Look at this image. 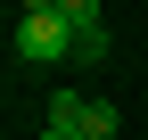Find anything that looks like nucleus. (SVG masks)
<instances>
[{"instance_id": "nucleus-1", "label": "nucleus", "mask_w": 148, "mask_h": 140, "mask_svg": "<svg viewBox=\"0 0 148 140\" xmlns=\"http://www.w3.org/2000/svg\"><path fill=\"white\" fill-rule=\"evenodd\" d=\"M66 49H74V25L58 8H25L16 16V58L25 66H66Z\"/></svg>"}, {"instance_id": "nucleus-2", "label": "nucleus", "mask_w": 148, "mask_h": 140, "mask_svg": "<svg viewBox=\"0 0 148 140\" xmlns=\"http://www.w3.org/2000/svg\"><path fill=\"white\" fill-rule=\"evenodd\" d=\"M49 124H58V132H82V124H90V99L74 91V82H58V91H49Z\"/></svg>"}, {"instance_id": "nucleus-4", "label": "nucleus", "mask_w": 148, "mask_h": 140, "mask_svg": "<svg viewBox=\"0 0 148 140\" xmlns=\"http://www.w3.org/2000/svg\"><path fill=\"white\" fill-rule=\"evenodd\" d=\"M82 132H90V140H115V132H123V115L107 107V99H90V124H82Z\"/></svg>"}, {"instance_id": "nucleus-6", "label": "nucleus", "mask_w": 148, "mask_h": 140, "mask_svg": "<svg viewBox=\"0 0 148 140\" xmlns=\"http://www.w3.org/2000/svg\"><path fill=\"white\" fill-rule=\"evenodd\" d=\"M49 140H90V132H58V124H49Z\"/></svg>"}, {"instance_id": "nucleus-3", "label": "nucleus", "mask_w": 148, "mask_h": 140, "mask_svg": "<svg viewBox=\"0 0 148 140\" xmlns=\"http://www.w3.org/2000/svg\"><path fill=\"white\" fill-rule=\"evenodd\" d=\"M107 25H74V49H66V66H107Z\"/></svg>"}, {"instance_id": "nucleus-5", "label": "nucleus", "mask_w": 148, "mask_h": 140, "mask_svg": "<svg viewBox=\"0 0 148 140\" xmlns=\"http://www.w3.org/2000/svg\"><path fill=\"white\" fill-rule=\"evenodd\" d=\"M25 8H58V16H66V0H25Z\"/></svg>"}]
</instances>
